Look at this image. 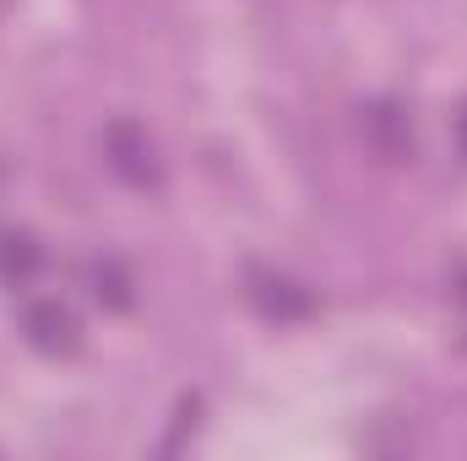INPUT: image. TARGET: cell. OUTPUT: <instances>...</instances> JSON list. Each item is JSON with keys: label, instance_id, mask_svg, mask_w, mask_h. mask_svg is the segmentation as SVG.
<instances>
[{"label": "cell", "instance_id": "1", "mask_svg": "<svg viewBox=\"0 0 467 461\" xmlns=\"http://www.w3.org/2000/svg\"><path fill=\"white\" fill-rule=\"evenodd\" d=\"M358 141L380 163H413V152H419L413 109L402 98H369V104H358Z\"/></svg>", "mask_w": 467, "mask_h": 461}, {"label": "cell", "instance_id": "2", "mask_svg": "<svg viewBox=\"0 0 467 461\" xmlns=\"http://www.w3.org/2000/svg\"><path fill=\"white\" fill-rule=\"evenodd\" d=\"M104 163L115 169V179H125L130 190H158V185H163L158 141H152L147 125H136V119H115V125L104 130Z\"/></svg>", "mask_w": 467, "mask_h": 461}, {"label": "cell", "instance_id": "3", "mask_svg": "<svg viewBox=\"0 0 467 461\" xmlns=\"http://www.w3.org/2000/svg\"><path fill=\"white\" fill-rule=\"evenodd\" d=\"M22 337H27V347H38L44 358H71V353H82V321L60 299H33L22 310Z\"/></svg>", "mask_w": 467, "mask_h": 461}, {"label": "cell", "instance_id": "4", "mask_svg": "<svg viewBox=\"0 0 467 461\" xmlns=\"http://www.w3.org/2000/svg\"><path fill=\"white\" fill-rule=\"evenodd\" d=\"M244 293H250V304H255L266 321H277V326L305 321V315L316 310V293H310L305 282H294V277H283V271H266V266H250Z\"/></svg>", "mask_w": 467, "mask_h": 461}, {"label": "cell", "instance_id": "5", "mask_svg": "<svg viewBox=\"0 0 467 461\" xmlns=\"http://www.w3.org/2000/svg\"><path fill=\"white\" fill-rule=\"evenodd\" d=\"M44 271V244L27 229H0V288H27Z\"/></svg>", "mask_w": 467, "mask_h": 461}, {"label": "cell", "instance_id": "6", "mask_svg": "<svg viewBox=\"0 0 467 461\" xmlns=\"http://www.w3.org/2000/svg\"><path fill=\"white\" fill-rule=\"evenodd\" d=\"M88 288H93V299H99L104 310H130V304H136V277H130V266H125L119 255L88 261Z\"/></svg>", "mask_w": 467, "mask_h": 461}, {"label": "cell", "instance_id": "7", "mask_svg": "<svg viewBox=\"0 0 467 461\" xmlns=\"http://www.w3.org/2000/svg\"><path fill=\"white\" fill-rule=\"evenodd\" d=\"M451 304L462 310V321H467V261L457 266V271H451Z\"/></svg>", "mask_w": 467, "mask_h": 461}, {"label": "cell", "instance_id": "8", "mask_svg": "<svg viewBox=\"0 0 467 461\" xmlns=\"http://www.w3.org/2000/svg\"><path fill=\"white\" fill-rule=\"evenodd\" d=\"M457 152H462V163H467V104H462V115H457Z\"/></svg>", "mask_w": 467, "mask_h": 461}]
</instances>
